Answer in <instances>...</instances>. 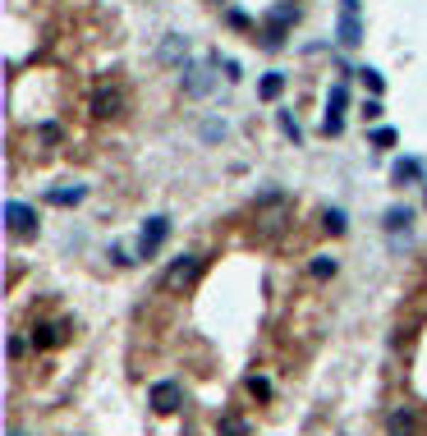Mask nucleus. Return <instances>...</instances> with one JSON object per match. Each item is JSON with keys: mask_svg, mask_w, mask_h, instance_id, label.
Masks as SVG:
<instances>
[{"mask_svg": "<svg viewBox=\"0 0 427 436\" xmlns=\"http://www.w3.org/2000/svg\"><path fill=\"white\" fill-rule=\"evenodd\" d=\"M198 267H202V257H193V253L174 257V262H170V271L161 276V289H166V294H174V289H184L193 276H198Z\"/></svg>", "mask_w": 427, "mask_h": 436, "instance_id": "f257e3e1", "label": "nucleus"}, {"mask_svg": "<svg viewBox=\"0 0 427 436\" xmlns=\"http://www.w3.org/2000/svg\"><path fill=\"white\" fill-rule=\"evenodd\" d=\"M170 239V216H152L138 235V257H157V248Z\"/></svg>", "mask_w": 427, "mask_h": 436, "instance_id": "f03ea898", "label": "nucleus"}, {"mask_svg": "<svg viewBox=\"0 0 427 436\" xmlns=\"http://www.w3.org/2000/svg\"><path fill=\"white\" fill-rule=\"evenodd\" d=\"M92 115H96V120H115V115H124V92H120V87H96Z\"/></svg>", "mask_w": 427, "mask_h": 436, "instance_id": "7ed1b4c3", "label": "nucleus"}, {"mask_svg": "<svg viewBox=\"0 0 427 436\" xmlns=\"http://www.w3.org/2000/svg\"><path fill=\"white\" fill-rule=\"evenodd\" d=\"M5 220L14 235H33L37 230V211L28 207V202H5Z\"/></svg>", "mask_w": 427, "mask_h": 436, "instance_id": "20e7f679", "label": "nucleus"}, {"mask_svg": "<svg viewBox=\"0 0 427 436\" xmlns=\"http://www.w3.org/2000/svg\"><path fill=\"white\" fill-rule=\"evenodd\" d=\"M345 101H349V92H345V83H336V87H331V101H326V120H322V129H326V133H331V138H336V133H340V129H345V120H340V111H345Z\"/></svg>", "mask_w": 427, "mask_h": 436, "instance_id": "39448f33", "label": "nucleus"}, {"mask_svg": "<svg viewBox=\"0 0 427 436\" xmlns=\"http://www.w3.org/2000/svg\"><path fill=\"white\" fill-rule=\"evenodd\" d=\"M152 409L174 413V409H179V386H174V381H157V386H152Z\"/></svg>", "mask_w": 427, "mask_h": 436, "instance_id": "423d86ee", "label": "nucleus"}, {"mask_svg": "<svg viewBox=\"0 0 427 436\" xmlns=\"http://www.w3.org/2000/svg\"><path fill=\"white\" fill-rule=\"evenodd\" d=\"M386 432H391V436H418V413L395 409V413H391V423H386Z\"/></svg>", "mask_w": 427, "mask_h": 436, "instance_id": "0eeeda50", "label": "nucleus"}, {"mask_svg": "<svg viewBox=\"0 0 427 436\" xmlns=\"http://www.w3.org/2000/svg\"><path fill=\"white\" fill-rule=\"evenodd\" d=\"M207 87H211V74L207 69H189V74H184V92H189V96H202Z\"/></svg>", "mask_w": 427, "mask_h": 436, "instance_id": "6e6552de", "label": "nucleus"}, {"mask_svg": "<svg viewBox=\"0 0 427 436\" xmlns=\"http://www.w3.org/2000/svg\"><path fill=\"white\" fill-rule=\"evenodd\" d=\"M280 92H285V74H267V79L257 83V96H262V101H276Z\"/></svg>", "mask_w": 427, "mask_h": 436, "instance_id": "1a4fd4ad", "label": "nucleus"}, {"mask_svg": "<svg viewBox=\"0 0 427 436\" xmlns=\"http://www.w3.org/2000/svg\"><path fill=\"white\" fill-rule=\"evenodd\" d=\"M83 198V184H74V189H51L46 193V202H55V207H70V202Z\"/></svg>", "mask_w": 427, "mask_h": 436, "instance_id": "9d476101", "label": "nucleus"}, {"mask_svg": "<svg viewBox=\"0 0 427 436\" xmlns=\"http://www.w3.org/2000/svg\"><path fill=\"white\" fill-rule=\"evenodd\" d=\"M409 207H391L386 211V230H391V235H400V230H409Z\"/></svg>", "mask_w": 427, "mask_h": 436, "instance_id": "9b49d317", "label": "nucleus"}, {"mask_svg": "<svg viewBox=\"0 0 427 436\" xmlns=\"http://www.w3.org/2000/svg\"><path fill=\"white\" fill-rule=\"evenodd\" d=\"M308 276H313V280H331L336 276V257H313V262H308Z\"/></svg>", "mask_w": 427, "mask_h": 436, "instance_id": "f8f14e48", "label": "nucleus"}, {"mask_svg": "<svg viewBox=\"0 0 427 436\" xmlns=\"http://www.w3.org/2000/svg\"><path fill=\"white\" fill-rule=\"evenodd\" d=\"M184 51H189V42H184V37H174V33L161 42V60H179Z\"/></svg>", "mask_w": 427, "mask_h": 436, "instance_id": "ddd939ff", "label": "nucleus"}, {"mask_svg": "<svg viewBox=\"0 0 427 436\" xmlns=\"http://www.w3.org/2000/svg\"><path fill=\"white\" fill-rule=\"evenodd\" d=\"M276 120H280V133H285V138H294V142L304 138V129H299V120H294V115H289V111H280Z\"/></svg>", "mask_w": 427, "mask_h": 436, "instance_id": "4468645a", "label": "nucleus"}, {"mask_svg": "<svg viewBox=\"0 0 427 436\" xmlns=\"http://www.w3.org/2000/svg\"><path fill=\"white\" fill-rule=\"evenodd\" d=\"M221 436H248L244 418H221Z\"/></svg>", "mask_w": 427, "mask_h": 436, "instance_id": "2eb2a0df", "label": "nucleus"}, {"mask_svg": "<svg viewBox=\"0 0 427 436\" xmlns=\"http://www.w3.org/2000/svg\"><path fill=\"white\" fill-rule=\"evenodd\" d=\"M395 179H418V161H395Z\"/></svg>", "mask_w": 427, "mask_h": 436, "instance_id": "dca6fc26", "label": "nucleus"}, {"mask_svg": "<svg viewBox=\"0 0 427 436\" xmlns=\"http://www.w3.org/2000/svg\"><path fill=\"white\" fill-rule=\"evenodd\" d=\"M326 230H331V235H345V211H340V207L326 211Z\"/></svg>", "mask_w": 427, "mask_h": 436, "instance_id": "f3484780", "label": "nucleus"}, {"mask_svg": "<svg viewBox=\"0 0 427 436\" xmlns=\"http://www.w3.org/2000/svg\"><path fill=\"white\" fill-rule=\"evenodd\" d=\"M358 74H363L367 92H372V96H382V74H377V69H358Z\"/></svg>", "mask_w": 427, "mask_h": 436, "instance_id": "a211bd4d", "label": "nucleus"}, {"mask_svg": "<svg viewBox=\"0 0 427 436\" xmlns=\"http://www.w3.org/2000/svg\"><path fill=\"white\" fill-rule=\"evenodd\" d=\"M37 138H42V142H60V129H55V124H37Z\"/></svg>", "mask_w": 427, "mask_h": 436, "instance_id": "6ab92c4d", "label": "nucleus"}, {"mask_svg": "<svg viewBox=\"0 0 427 436\" xmlns=\"http://www.w3.org/2000/svg\"><path fill=\"white\" fill-rule=\"evenodd\" d=\"M51 340H60V335H51V326H37L33 331V345H51Z\"/></svg>", "mask_w": 427, "mask_h": 436, "instance_id": "aec40b11", "label": "nucleus"}, {"mask_svg": "<svg viewBox=\"0 0 427 436\" xmlns=\"http://www.w3.org/2000/svg\"><path fill=\"white\" fill-rule=\"evenodd\" d=\"M372 142H377V147H391L395 133H391V129H377V133H372Z\"/></svg>", "mask_w": 427, "mask_h": 436, "instance_id": "412c9836", "label": "nucleus"}, {"mask_svg": "<svg viewBox=\"0 0 427 436\" xmlns=\"http://www.w3.org/2000/svg\"><path fill=\"white\" fill-rule=\"evenodd\" d=\"M248 391H253V395H271V386L262 381V376H248Z\"/></svg>", "mask_w": 427, "mask_h": 436, "instance_id": "4be33fe9", "label": "nucleus"}, {"mask_svg": "<svg viewBox=\"0 0 427 436\" xmlns=\"http://www.w3.org/2000/svg\"><path fill=\"white\" fill-rule=\"evenodd\" d=\"M363 115H367V120H382V101H377V96H372V101L363 106Z\"/></svg>", "mask_w": 427, "mask_h": 436, "instance_id": "5701e85b", "label": "nucleus"}, {"mask_svg": "<svg viewBox=\"0 0 427 436\" xmlns=\"http://www.w3.org/2000/svg\"><path fill=\"white\" fill-rule=\"evenodd\" d=\"M14 436H23V432H14Z\"/></svg>", "mask_w": 427, "mask_h": 436, "instance_id": "b1692460", "label": "nucleus"}]
</instances>
